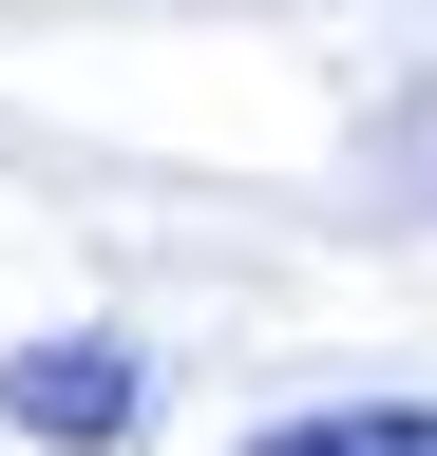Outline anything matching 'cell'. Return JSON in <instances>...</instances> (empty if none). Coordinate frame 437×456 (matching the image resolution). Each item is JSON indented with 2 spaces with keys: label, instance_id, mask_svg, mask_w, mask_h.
Wrapping results in <instances>:
<instances>
[{
  "label": "cell",
  "instance_id": "obj_1",
  "mask_svg": "<svg viewBox=\"0 0 437 456\" xmlns=\"http://www.w3.org/2000/svg\"><path fill=\"white\" fill-rule=\"evenodd\" d=\"M0 419L20 437H134V362L115 342H20L0 362Z\"/></svg>",
  "mask_w": 437,
  "mask_h": 456
},
{
  "label": "cell",
  "instance_id": "obj_2",
  "mask_svg": "<svg viewBox=\"0 0 437 456\" xmlns=\"http://www.w3.org/2000/svg\"><path fill=\"white\" fill-rule=\"evenodd\" d=\"M247 456H437V399H323V419H266Z\"/></svg>",
  "mask_w": 437,
  "mask_h": 456
}]
</instances>
